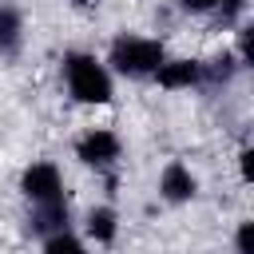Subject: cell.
Returning a JSON list of instances; mask_svg holds the SVG:
<instances>
[{"mask_svg":"<svg viewBox=\"0 0 254 254\" xmlns=\"http://www.w3.org/2000/svg\"><path fill=\"white\" fill-rule=\"evenodd\" d=\"M64 83L75 103H107L111 99V71L91 52H67L64 56Z\"/></svg>","mask_w":254,"mask_h":254,"instance_id":"obj_1","label":"cell"},{"mask_svg":"<svg viewBox=\"0 0 254 254\" xmlns=\"http://www.w3.org/2000/svg\"><path fill=\"white\" fill-rule=\"evenodd\" d=\"M163 60H167V52H163L159 40H151V36H131V32L115 36V40H111V52H107L111 71H119V75H127V79H147V75H155Z\"/></svg>","mask_w":254,"mask_h":254,"instance_id":"obj_2","label":"cell"},{"mask_svg":"<svg viewBox=\"0 0 254 254\" xmlns=\"http://www.w3.org/2000/svg\"><path fill=\"white\" fill-rule=\"evenodd\" d=\"M20 190H24V198H28L32 206H60V202H67V198H64V175H60V167L48 163V159L24 167Z\"/></svg>","mask_w":254,"mask_h":254,"instance_id":"obj_3","label":"cell"},{"mask_svg":"<svg viewBox=\"0 0 254 254\" xmlns=\"http://www.w3.org/2000/svg\"><path fill=\"white\" fill-rule=\"evenodd\" d=\"M119 151H123V143H119V135L107 131V127H91V131H83V135L75 139V159L87 163V167H95V171L115 167Z\"/></svg>","mask_w":254,"mask_h":254,"instance_id":"obj_4","label":"cell"},{"mask_svg":"<svg viewBox=\"0 0 254 254\" xmlns=\"http://www.w3.org/2000/svg\"><path fill=\"white\" fill-rule=\"evenodd\" d=\"M151 79H155L159 87H167V91L198 87V83H202V64H198V60H163Z\"/></svg>","mask_w":254,"mask_h":254,"instance_id":"obj_5","label":"cell"},{"mask_svg":"<svg viewBox=\"0 0 254 254\" xmlns=\"http://www.w3.org/2000/svg\"><path fill=\"white\" fill-rule=\"evenodd\" d=\"M194 190H198V183H194V175H190L187 163L175 159V163L163 167V175H159V194H163L167 202H190Z\"/></svg>","mask_w":254,"mask_h":254,"instance_id":"obj_6","label":"cell"},{"mask_svg":"<svg viewBox=\"0 0 254 254\" xmlns=\"http://www.w3.org/2000/svg\"><path fill=\"white\" fill-rule=\"evenodd\" d=\"M20 44H24V20L12 4H0V56L12 60L20 52Z\"/></svg>","mask_w":254,"mask_h":254,"instance_id":"obj_7","label":"cell"},{"mask_svg":"<svg viewBox=\"0 0 254 254\" xmlns=\"http://www.w3.org/2000/svg\"><path fill=\"white\" fill-rule=\"evenodd\" d=\"M87 234L95 238V242H115V234H119V218H115V210L111 206H91L87 210Z\"/></svg>","mask_w":254,"mask_h":254,"instance_id":"obj_8","label":"cell"},{"mask_svg":"<svg viewBox=\"0 0 254 254\" xmlns=\"http://www.w3.org/2000/svg\"><path fill=\"white\" fill-rule=\"evenodd\" d=\"M234 67H238V60H234L230 52H222V56H214L210 64H202V83H206V87H218V83H226V79L234 75Z\"/></svg>","mask_w":254,"mask_h":254,"instance_id":"obj_9","label":"cell"},{"mask_svg":"<svg viewBox=\"0 0 254 254\" xmlns=\"http://www.w3.org/2000/svg\"><path fill=\"white\" fill-rule=\"evenodd\" d=\"M44 254H87V250H83V242L71 230H60V234L44 238Z\"/></svg>","mask_w":254,"mask_h":254,"instance_id":"obj_10","label":"cell"},{"mask_svg":"<svg viewBox=\"0 0 254 254\" xmlns=\"http://www.w3.org/2000/svg\"><path fill=\"white\" fill-rule=\"evenodd\" d=\"M242 12H246V0H218V8H214V20H218L222 28H234Z\"/></svg>","mask_w":254,"mask_h":254,"instance_id":"obj_11","label":"cell"},{"mask_svg":"<svg viewBox=\"0 0 254 254\" xmlns=\"http://www.w3.org/2000/svg\"><path fill=\"white\" fill-rule=\"evenodd\" d=\"M234 246H238V254H254V222H242V226H238Z\"/></svg>","mask_w":254,"mask_h":254,"instance_id":"obj_12","label":"cell"},{"mask_svg":"<svg viewBox=\"0 0 254 254\" xmlns=\"http://www.w3.org/2000/svg\"><path fill=\"white\" fill-rule=\"evenodd\" d=\"M179 8H183V12H190V16H206V12H214V8H218V0H179Z\"/></svg>","mask_w":254,"mask_h":254,"instance_id":"obj_13","label":"cell"},{"mask_svg":"<svg viewBox=\"0 0 254 254\" xmlns=\"http://www.w3.org/2000/svg\"><path fill=\"white\" fill-rule=\"evenodd\" d=\"M238 163H242V183H254V151L250 147L238 155Z\"/></svg>","mask_w":254,"mask_h":254,"instance_id":"obj_14","label":"cell"},{"mask_svg":"<svg viewBox=\"0 0 254 254\" xmlns=\"http://www.w3.org/2000/svg\"><path fill=\"white\" fill-rule=\"evenodd\" d=\"M75 4H83V8H87V4H99V0H75Z\"/></svg>","mask_w":254,"mask_h":254,"instance_id":"obj_15","label":"cell"}]
</instances>
